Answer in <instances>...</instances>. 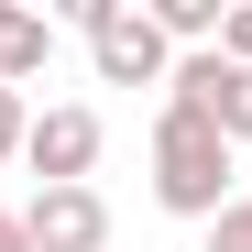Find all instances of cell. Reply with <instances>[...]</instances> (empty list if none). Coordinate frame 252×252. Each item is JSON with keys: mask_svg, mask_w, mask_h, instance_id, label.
<instances>
[{"mask_svg": "<svg viewBox=\"0 0 252 252\" xmlns=\"http://www.w3.org/2000/svg\"><path fill=\"white\" fill-rule=\"evenodd\" d=\"M22 132H33V110H22V88H0V164L22 154Z\"/></svg>", "mask_w": 252, "mask_h": 252, "instance_id": "8", "label": "cell"}, {"mask_svg": "<svg viewBox=\"0 0 252 252\" xmlns=\"http://www.w3.org/2000/svg\"><path fill=\"white\" fill-rule=\"evenodd\" d=\"M220 55H230V66H252V0H230V22H220Z\"/></svg>", "mask_w": 252, "mask_h": 252, "instance_id": "9", "label": "cell"}, {"mask_svg": "<svg viewBox=\"0 0 252 252\" xmlns=\"http://www.w3.org/2000/svg\"><path fill=\"white\" fill-rule=\"evenodd\" d=\"M143 11H154V33H164V44H197V55L220 44V22H230L220 0H143Z\"/></svg>", "mask_w": 252, "mask_h": 252, "instance_id": "6", "label": "cell"}, {"mask_svg": "<svg viewBox=\"0 0 252 252\" xmlns=\"http://www.w3.org/2000/svg\"><path fill=\"white\" fill-rule=\"evenodd\" d=\"M22 164H33V176H44V187H88V164H99V110H44V121H33V132H22Z\"/></svg>", "mask_w": 252, "mask_h": 252, "instance_id": "5", "label": "cell"}, {"mask_svg": "<svg viewBox=\"0 0 252 252\" xmlns=\"http://www.w3.org/2000/svg\"><path fill=\"white\" fill-rule=\"evenodd\" d=\"M208 252H252V197H230L220 220H208Z\"/></svg>", "mask_w": 252, "mask_h": 252, "instance_id": "7", "label": "cell"}, {"mask_svg": "<svg viewBox=\"0 0 252 252\" xmlns=\"http://www.w3.org/2000/svg\"><path fill=\"white\" fill-rule=\"evenodd\" d=\"M11 33H22V0H0V44H11Z\"/></svg>", "mask_w": 252, "mask_h": 252, "instance_id": "11", "label": "cell"}, {"mask_svg": "<svg viewBox=\"0 0 252 252\" xmlns=\"http://www.w3.org/2000/svg\"><path fill=\"white\" fill-rule=\"evenodd\" d=\"M77 33H88V55L110 88H154V77H176V44L154 33L143 0H77Z\"/></svg>", "mask_w": 252, "mask_h": 252, "instance_id": "2", "label": "cell"}, {"mask_svg": "<svg viewBox=\"0 0 252 252\" xmlns=\"http://www.w3.org/2000/svg\"><path fill=\"white\" fill-rule=\"evenodd\" d=\"M154 197L176 208V220H220L230 208V143L208 132L197 110H176V99L154 121Z\"/></svg>", "mask_w": 252, "mask_h": 252, "instance_id": "1", "label": "cell"}, {"mask_svg": "<svg viewBox=\"0 0 252 252\" xmlns=\"http://www.w3.org/2000/svg\"><path fill=\"white\" fill-rule=\"evenodd\" d=\"M0 252H33V241H22V208H0Z\"/></svg>", "mask_w": 252, "mask_h": 252, "instance_id": "10", "label": "cell"}, {"mask_svg": "<svg viewBox=\"0 0 252 252\" xmlns=\"http://www.w3.org/2000/svg\"><path fill=\"white\" fill-rule=\"evenodd\" d=\"M22 241L33 252H110V197L99 187H33Z\"/></svg>", "mask_w": 252, "mask_h": 252, "instance_id": "4", "label": "cell"}, {"mask_svg": "<svg viewBox=\"0 0 252 252\" xmlns=\"http://www.w3.org/2000/svg\"><path fill=\"white\" fill-rule=\"evenodd\" d=\"M164 88H176V110H197L230 154L252 143V66H230L220 44H208V55H176V77H164Z\"/></svg>", "mask_w": 252, "mask_h": 252, "instance_id": "3", "label": "cell"}]
</instances>
